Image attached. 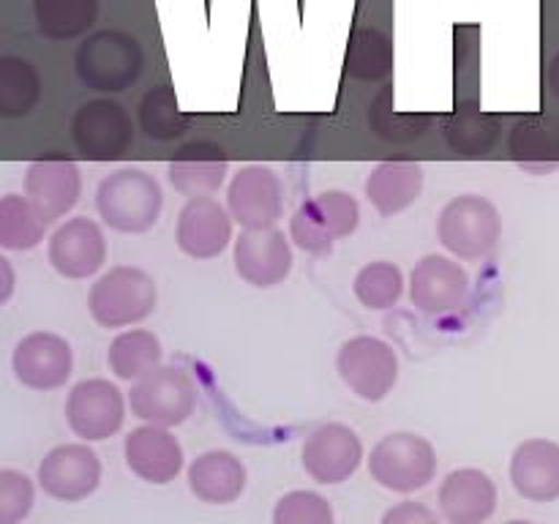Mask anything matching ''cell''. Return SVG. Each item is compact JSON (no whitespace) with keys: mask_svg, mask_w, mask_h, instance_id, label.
<instances>
[{"mask_svg":"<svg viewBox=\"0 0 559 524\" xmlns=\"http://www.w3.org/2000/svg\"><path fill=\"white\" fill-rule=\"evenodd\" d=\"M96 207L102 222L115 233H147L156 227L158 216H162V186L145 169H118L98 183Z\"/></svg>","mask_w":559,"mask_h":524,"instance_id":"1","label":"cell"},{"mask_svg":"<svg viewBox=\"0 0 559 524\" xmlns=\"http://www.w3.org/2000/svg\"><path fill=\"white\" fill-rule=\"evenodd\" d=\"M76 76L98 93H120L134 85L145 66L140 41L123 31H98L76 49Z\"/></svg>","mask_w":559,"mask_h":524,"instance_id":"2","label":"cell"},{"mask_svg":"<svg viewBox=\"0 0 559 524\" xmlns=\"http://www.w3.org/2000/svg\"><path fill=\"white\" fill-rule=\"evenodd\" d=\"M156 300L158 289L151 273L134 265H118L93 284L87 309L102 327H129L147 320Z\"/></svg>","mask_w":559,"mask_h":524,"instance_id":"3","label":"cell"},{"mask_svg":"<svg viewBox=\"0 0 559 524\" xmlns=\"http://www.w3.org/2000/svg\"><path fill=\"white\" fill-rule=\"evenodd\" d=\"M440 243L459 260H486L497 249L502 218L495 202L480 194L453 196L437 222Z\"/></svg>","mask_w":559,"mask_h":524,"instance_id":"4","label":"cell"},{"mask_svg":"<svg viewBox=\"0 0 559 524\" xmlns=\"http://www.w3.org/2000/svg\"><path fill=\"white\" fill-rule=\"evenodd\" d=\"M360 224V205L342 189L311 196L289 218V238L309 254H331L336 240L349 238Z\"/></svg>","mask_w":559,"mask_h":524,"instance_id":"5","label":"cell"},{"mask_svg":"<svg viewBox=\"0 0 559 524\" xmlns=\"http://www.w3.org/2000/svg\"><path fill=\"white\" fill-rule=\"evenodd\" d=\"M369 473L382 489L413 495L435 480V445L413 431H393L371 448Z\"/></svg>","mask_w":559,"mask_h":524,"instance_id":"6","label":"cell"},{"mask_svg":"<svg viewBox=\"0 0 559 524\" xmlns=\"http://www.w3.org/2000/svg\"><path fill=\"white\" fill-rule=\"evenodd\" d=\"M131 413L153 426H180L197 407V385L189 371L178 366H158L136 380L129 391Z\"/></svg>","mask_w":559,"mask_h":524,"instance_id":"7","label":"cell"},{"mask_svg":"<svg viewBox=\"0 0 559 524\" xmlns=\"http://www.w3.org/2000/svg\"><path fill=\"white\" fill-rule=\"evenodd\" d=\"M71 140L87 162H118L134 145V123L112 98H93L71 118Z\"/></svg>","mask_w":559,"mask_h":524,"instance_id":"8","label":"cell"},{"mask_svg":"<svg viewBox=\"0 0 559 524\" xmlns=\"http://www.w3.org/2000/svg\"><path fill=\"white\" fill-rule=\"evenodd\" d=\"M336 369L344 385L364 402H382L399 380V355L377 336H353L336 355Z\"/></svg>","mask_w":559,"mask_h":524,"instance_id":"9","label":"cell"},{"mask_svg":"<svg viewBox=\"0 0 559 524\" xmlns=\"http://www.w3.org/2000/svg\"><path fill=\"white\" fill-rule=\"evenodd\" d=\"M66 420L80 440H107L126 420L123 391L104 377L76 382L66 398Z\"/></svg>","mask_w":559,"mask_h":524,"instance_id":"10","label":"cell"},{"mask_svg":"<svg viewBox=\"0 0 559 524\" xmlns=\"http://www.w3.org/2000/svg\"><path fill=\"white\" fill-rule=\"evenodd\" d=\"M227 207L243 229H271L282 222L284 186L267 164H249L233 175Z\"/></svg>","mask_w":559,"mask_h":524,"instance_id":"11","label":"cell"},{"mask_svg":"<svg viewBox=\"0 0 559 524\" xmlns=\"http://www.w3.org/2000/svg\"><path fill=\"white\" fill-rule=\"evenodd\" d=\"M102 484V462L87 442H66L52 448L38 464V486L44 495L63 502H80Z\"/></svg>","mask_w":559,"mask_h":524,"instance_id":"12","label":"cell"},{"mask_svg":"<svg viewBox=\"0 0 559 524\" xmlns=\"http://www.w3.org/2000/svg\"><path fill=\"white\" fill-rule=\"evenodd\" d=\"M469 298V273L445 254H429L409 273V300L429 317L453 314Z\"/></svg>","mask_w":559,"mask_h":524,"instance_id":"13","label":"cell"},{"mask_svg":"<svg viewBox=\"0 0 559 524\" xmlns=\"http://www.w3.org/2000/svg\"><path fill=\"white\" fill-rule=\"evenodd\" d=\"M11 369L25 388L55 391L69 382L74 371V353H71V344L58 333L33 331L16 342Z\"/></svg>","mask_w":559,"mask_h":524,"instance_id":"14","label":"cell"},{"mask_svg":"<svg viewBox=\"0 0 559 524\" xmlns=\"http://www.w3.org/2000/svg\"><path fill=\"white\" fill-rule=\"evenodd\" d=\"M233 262L246 284L271 289L293 271V246L282 229H243L233 246Z\"/></svg>","mask_w":559,"mask_h":524,"instance_id":"15","label":"cell"},{"mask_svg":"<svg viewBox=\"0 0 559 524\" xmlns=\"http://www.w3.org/2000/svg\"><path fill=\"white\" fill-rule=\"evenodd\" d=\"M300 456H304L306 473L317 484H344L349 475L358 473L360 462H364V442L349 426L322 424L306 437Z\"/></svg>","mask_w":559,"mask_h":524,"instance_id":"16","label":"cell"},{"mask_svg":"<svg viewBox=\"0 0 559 524\" xmlns=\"http://www.w3.org/2000/svg\"><path fill=\"white\" fill-rule=\"evenodd\" d=\"M49 265L66 278H87L107 262V238L93 218L76 216L60 224L47 246Z\"/></svg>","mask_w":559,"mask_h":524,"instance_id":"17","label":"cell"},{"mask_svg":"<svg viewBox=\"0 0 559 524\" xmlns=\"http://www.w3.org/2000/svg\"><path fill=\"white\" fill-rule=\"evenodd\" d=\"M233 213L213 196H197L183 205L178 216V240L180 251L194 260H213L233 243Z\"/></svg>","mask_w":559,"mask_h":524,"instance_id":"18","label":"cell"},{"mask_svg":"<svg viewBox=\"0 0 559 524\" xmlns=\"http://www.w3.org/2000/svg\"><path fill=\"white\" fill-rule=\"evenodd\" d=\"M82 194V175L71 158H41L25 172V196L36 205L44 222L55 224L74 211Z\"/></svg>","mask_w":559,"mask_h":524,"instance_id":"19","label":"cell"},{"mask_svg":"<svg viewBox=\"0 0 559 524\" xmlns=\"http://www.w3.org/2000/svg\"><path fill=\"white\" fill-rule=\"evenodd\" d=\"M126 464L136 478L147 484H169L183 469V448L167 426L145 424L131 431L123 442Z\"/></svg>","mask_w":559,"mask_h":524,"instance_id":"20","label":"cell"},{"mask_svg":"<svg viewBox=\"0 0 559 524\" xmlns=\"http://www.w3.org/2000/svg\"><path fill=\"white\" fill-rule=\"evenodd\" d=\"M440 508L448 524H484L497 508V486L484 469H453L440 486Z\"/></svg>","mask_w":559,"mask_h":524,"instance_id":"21","label":"cell"},{"mask_svg":"<svg viewBox=\"0 0 559 524\" xmlns=\"http://www.w3.org/2000/svg\"><path fill=\"white\" fill-rule=\"evenodd\" d=\"M511 484L524 500H559V445L551 440H524L513 451Z\"/></svg>","mask_w":559,"mask_h":524,"instance_id":"22","label":"cell"},{"mask_svg":"<svg viewBox=\"0 0 559 524\" xmlns=\"http://www.w3.org/2000/svg\"><path fill=\"white\" fill-rule=\"evenodd\" d=\"M424 194V167L418 162H382L366 178V200L380 216H396Z\"/></svg>","mask_w":559,"mask_h":524,"instance_id":"23","label":"cell"},{"mask_svg":"<svg viewBox=\"0 0 559 524\" xmlns=\"http://www.w3.org/2000/svg\"><path fill=\"white\" fill-rule=\"evenodd\" d=\"M189 489L211 505L235 502L246 489V464L229 451H207L189 467Z\"/></svg>","mask_w":559,"mask_h":524,"instance_id":"24","label":"cell"},{"mask_svg":"<svg viewBox=\"0 0 559 524\" xmlns=\"http://www.w3.org/2000/svg\"><path fill=\"white\" fill-rule=\"evenodd\" d=\"M162 342H158L156 333L145 331V327H131V331L118 333L107 353V364L112 374L126 382H136L151 374L153 369L162 366Z\"/></svg>","mask_w":559,"mask_h":524,"instance_id":"25","label":"cell"},{"mask_svg":"<svg viewBox=\"0 0 559 524\" xmlns=\"http://www.w3.org/2000/svg\"><path fill=\"white\" fill-rule=\"evenodd\" d=\"M229 172V162L222 151L207 147L205 156H180L167 167V178L178 194L186 200L213 196L224 186Z\"/></svg>","mask_w":559,"mask_h":524,"instance_id":"26","label":"cell"},{"mask_svg":"<svg viewBox=\"0 0 559 524\" xmlns=\"http://www.w3.org/2000/svg\"><path fill=\"white\" fill-rule=\"evenodd\" d=\"M36 27L52 41L85 36L98 16V0H33Z\"/></svg>","mask_w":559,"mask_h":524,"instance_id":"27","label":"cell"},{"mask_svg":"<svg viewBox=\"0 0 559 524\" xmlns=\"http://www.w3.org/2000/svg\"><path fill=\"white\" fill-rule=\"evenodd\" d=\"M49 224L27 196L5 194L0 200V246L5 251H31L47 235Z\"/></svg>","mask_w":559,"mask_h":524,"instance_id":"28","label":"cell"},{"mask_svg":"<svg viewBox=\"0 0 559 524\" xmlns=\"http://www.w3.org/2000/svg\"><path fill=\"white\" fill-rule=\"evenodd\" d=\"M41 98V80L25 58H0V118H25Z\"/></svg>","mask_w":559,"mask_h":524,"instance_id":"29","label":"cell"},{"mask_svg":"<svg viewBox=\"0 0 559 524\" xmlns=\"http://www.w3.org/2000/svg\"><path fill=\"white\" fill-rule=\"evenodd\" d=\"M393 71V44L377 27H358L347 47V74L355 80L377 82Z\"/></svg>","mask_w":559,"mask_h":524,"instance_id":"30","label":"cell"},{"mask_svg":"<svg viewBox=\"0 0 559 524\" xmlns=\"http://www.w3.org/2000/svg\"><path fill=\"white\" fill-rule=\"evenodd\" d=\"M186 115L180 112L178 96L173 85H156L142 96L140 102V126L151 140L169 142L178 140L186 131Z\"/></svg>","mask_w":559,"mask_h":524,"instance_id":"31","label":"cell"},{"mask_svg":"<svg viewBox=\"0 0 559 524\" xmlns=\"http://www.w3.org/2000/svg\"><path fill=\"white\" fill-rule=\"evenodd\" d=\"M355 298L371 311H385L399 303L404 293V273L402 267L388 260L369 262L358 271L353 282Z\"/></svg>","mask_w":559,"mask_h":524,"instance_id":"32","label":"cell"},{"mask_svg":"<svg viewBox=\"0 0 559 524\" xmlns=\"http://www.w3.org/2000/svg\"><path fill=\"white\" fill-rule=\"evenodd\" d=\"M273 524H336L333 505L317 491H289L273 508Z\"/></svg>","mask_w":559,"mask_h":524,"instance_id":"33","label":"cell"},{"mask_svg":"<svg viewBox=\"0 0 559 524\" xmlns=\"http://www.w3.org/2000/svg\"><path fill=\"white\" fill-rule=\"evenodd\" d=\"M33 508V480L20 469H0V524H16Z\"/></svg>","mask_w":559,"mask_h":524,"instance_id":"34","label":"cell"},{"mask_svg":"<svg viewBox=\"0 0 559 524\" xmlns=\"http://www.w3.org/2000/svg\"><path fill=\"white\" fill-rule=\"evenodd\" d=\"M380 524H440V519L424 502H399L388 508Z\"/></svg>","mask_w":559,"mask_h":524,"instance_id":"35","label":"cell"},{"mask_svg":"<svg viewBox=\"0 0 559 524\" xmlns=\"http://www.w3.org/2000/svg\"><path fill=\"white\" fill-rule=\"evenodd\" d=\"M0 273H3V293H0V303L11 298V289H14V271H11V262L5 257H0Z\"/></svg>","mask_w":559,"mask_h":524,"instance_id":"36","label":"cell"},{"mask_svg":"<svg viewBox=\"0 0 559 524\" xmlns=\"http://www.w3.org/2000/svg\"><path fill=\"white\" fill-rule=\"evenodd\" d=\"M506 524H533V522H527V519H513V522H506Z\"/></svg>","mask_w":559,"mask_h":524,"instance_id":"37","label":"cell"}]
</instances>
